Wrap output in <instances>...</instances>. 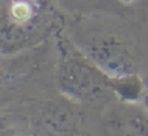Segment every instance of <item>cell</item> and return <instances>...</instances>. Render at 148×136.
<instances>
[{"label":"cell","instance_id":"3","mask_svg":"<svg viewBox=\"0 0 148 136\" xmlns=\"http://www.w3.org/2000/svg\"><path fill=\"white\" fill-rule=\"evenodd\" d=\"M110 85L113 92L126 101H135L144 93L143 83L136 73L110 79Z\"/></svg>","mask_w":148,"mask_h":136},{"label":"cell","instance_id":"4","mask_svg":"<svg viewBox=\"0 0 148 136\" xmlns=\"http://www.w3.org/2000/svg\"><path fill=\"white\" fill-rule=\"evenodd\" d=\"M60 7L73 12L106 11L114 5L115 0H58Z\"/></svg>","mask_w":148,"mask_h":136},{"label":"cell","instance_id":"5","mask_svg":"<svg viewBox=\"0 0 148 136\" xmlns=\"http://www.w3.org/2000/svg\"><path fill=\"white\" fill-rule=\"evenodd\" d=\"M143 103H144V107L148 111V90H145V93H143Z\"/></svg>","mask_w":148,"mask_h":136},{"label":"cell","instance_id":"1","mask_svg":"<svg viewBox=\"0 0 148 136\" xmlns=\"http://www.w3.org/2000/svg\"><path fill=\"white\" fill-rule=\"evenodd\" d=\"M60 60L59 88L67 97L77 101H95L112 90L110 79L77 49L66 36H58Z\"/></svg>","mask_w":148,"mask_h":136},{"label":"cell","instance_id":"2","mask_svg":"<svg viewBox=\"0 0 148 136\" xmlns=\"http://www.w3.org/2000/svg\"><path fill=\"white\" fill-rule=\"evenodd\" d=\"M72 42L109 77L135 73L136 59L127 42L119 36L106 31H92L85 36L77 34V39Z\"/></svg>","mask_w":148,"mask_h":136}]
</instances>
